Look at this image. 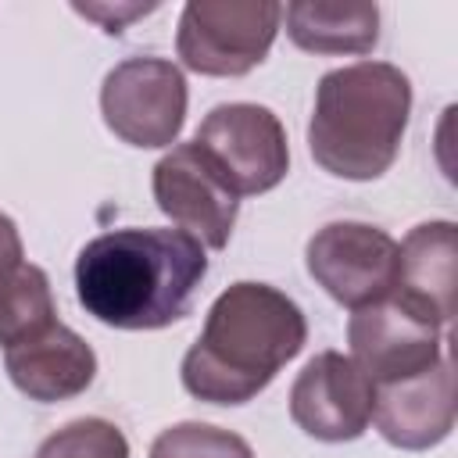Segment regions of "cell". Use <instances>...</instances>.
<instances>
[{
  "instance_id": "cell-14",
  "label": "cell",
  "mask_w": 458,
  "mask_h": 458,
  "mask_svg": "<svg viewBox=\"0 0 458 458\" xmlns=\"http://www.w3.org/2000/svg\"><path fill=\"white\" fill-rule=\"evenodd\" d=\"M286 36L308 54H369L379 43L376 4H315L293 0L283 7Z\"/></svg>"
},
{
  "instance_id": "cell-2",
  "label": "cell",
  "mask_w": 458,
  "mask_h": 458,
  "mask_svg": "<svg viewBox=\"0 0 458 458\" xmlns=\"http://www.w3.org/2000/svg\"><path fill=\"white\" fill-rule=\"evenodd\" d=\"M304 340V311L283 290L243 279L215 297L179 376L197 401L247 404L301 354Z\"/></svg>"
},
{
  "instance_id": "cell-3",
  "label": "cell",
  "mask_w": 458,
  "mask_h": 458,
  "mask_svg": "<svg viewBox=\"0 0 458 458\" xmlns=\"http://www.w3.org/2000/svg\"><path fill=\"white\" fill-rule=\"evenodd\" d=\"M411 114V82L390 61H358L318 79L308 122L315 165L336 179H379L401 150Z\"/></svg>"
},
{
  "instance_id": "cell-15",
  "label": "cell",
  "mask_w": 458,
  "mask_h": 458,
  "mask_svg": "<svg viewBox=\"0 0 458 458\" xmlns=\"http://www.w3.org/2000/svg\"><path fill=\"white\" fill-rule=\"evenodd\" d=\"M57 322V304L50 279L39 265L21 261L0 283V347H14Z\"/></svg>"
},
{
  "instance_id": "cell-12",
  "label": "cell",
  "mask_w": 458,
  "mask_h": 458,
  "mask_svg": "<svg viewBox=\"0 0 458 458\" xmlns=\"http://www.w3.org/2000/svg\"><path fill=\"white\" fill-rule=\"evenodd\" d=\"M454 261H458V225L447 218L415 225L397 243V279L394 301L411 315L447 326L454 318Z\"/></svg>"
},
{
  "instance_id": "cell-9",
  "label": "cell",
  "mask_w": 458,
  "mask_h": 458,
  "mask_svg": "<svg viewBox=\"0 0 458 458\" xmlns=\"http://www.w3.org/2000/svg\"><path fill=\"white\" fill-rule=\"evenodd\" d=\"M376 386L340 351L315 354L290 386V419L322 444L358 440L372 422Z\"/></svg>"
},
{
  "instance_id": "cell-13",
  "label": "cell",
  "mask_w": 458,
  "mask_h": 458,
  "mask_svg": "<svg viewBox=\"0 0 458 458\" xmlns=\"http://www.w3.org/2000/svg\"><path fill=\"white\" fill-rule=\"evenodd\" d=\"M4 369L25 397L39 404H54V401L79 397L93 383L97 354L75 329H68L64 322H54L50 329L7 347Z\"/></svg>"
},
{
  "instance_id": "cell-5",
  "label": "cell",
  "mask_w": 458,
  "mask_h": 458,
  "mask_svg": "<svg viewBox=\"0 0 458 458\" xmlns=\"http://www.w3.org/2000/svg\"><path fill=\"white\" fill-rule=\"evenodd\" d=\"M215 175L236 193L254 197L276 190L290 172L286 129L261 104H218L193 136Z\"/></svg>"
},
{
  "instance_id": "cell-16",
  "label": "cell",
  "mask_w": 458,
  "mask_h": 458,
  "mask_svg": "<svg viewBox=\"0 0 458 458\" xmlns=\"http://www.w3.org/2000/svg\"><path fill=\"white\" fill-rule=\"evenodd\" d=\"M150 458H254L250 444L211 422H175L150 444Z\"/></svg>"
},
{
  "instance_id": "cell-1",
  "label": "cell",
  "mask_w": 458,
  "mask_h": 458,
  "mask_svg": "<svg viewBox=\"0 0 458 458\" xmlns=\"http://www.w3.org/2000/svg\"><path fill=\"white\" fill-rule=\"evenodd\" d=\"M204 276V243L161 225L100 233L75 258L79 304L114 329H165L186 318Z\"/></svg>"
},
{
  "instance_id": "cell-6",
  "label": "cell",
  "mask_w": 458,
  "mask_h": 458,
  "mask_svg": "<svg viewBox=\"0 0 458 458\" xmlns=\"http://www.w3.org/2000/svg\"><path fill=\"white\" fill-rule=\"evenodd\" d=\"M186 75L165 57H125L100 86L104 125L129 147H172L186 122Z\"/></svg>"
},
{
  "instance_id": "cell-18",
  "label": "cell",
  "mask_w": 458,
  "mask_h": 458,
  "mask_svg": "<svg viewBox=\"0 0 458 458\" xmlns=\"http://www.w3.org/2000/svg\"><path fill=\"white\" fill-rule=\"evenodd\" d=\"M79 14H86V18H93L104 32H122L132 18H143V14H150L157 4H72Z\"/></svg>"
},
{
  "instance_id": "cell-17",
  "label": "cell",
  "mask_w": 458,
  "mask_h": 458,
  "mask_svg": "<svg viewBox=\"0 0 458 458\" xmlns=\"http://www.w3.org/2000/svg\"><path fill=\"white\" fill-rule=\"evenodd\" d=\"M36 458H129V440L114 422L89 415L50 433Z\"/></svg>"
},
{
  "instance_id": "cell-10",
  "label": "cell",
  "mask_w": 458,
  "mask_h": 458,
  "mask_svg": "<svg viewBox=\"0 0 458 458\" xmlns=\"http://www.w3.org/2000/svg\"><path fill=\"white\" fill-rule=\"evenodd\" d=\"M154 200L182 233L197 236L204 247L222 250L233 236L240 197L215 175L197 143H175L150 175Z\"/></svg>"
},
{
  "instance_id": "cell-11",
  "label": "cell",
  "mask_w": 458,
  "mask_h": 458,
  "mask_svg": "<svg viewBox=\"0 0 458 458\" xmlns=\"http://www.w3.org/2000/svg\"><path fill=\"white\" fill-rule=\"evenodd\" d=\"M372 419H376L379 437L401 451H429V447L444 444L454 429L451 358L444 354L433 369H426L411 379L376 386Z\"/></svg>"
},
{
  "instance_id": "cell-7",
  "label": "cell",
  "mask_w": 458,
  "mask_h": 458,
  "mask_svg": "<svg viewBox=\"0 0 458 458\" xmlns=\"http://www.w3.org/2000/svg\"><path fill=\"white\" fill-rule=\"evenodd\" d=\"M304 265L336 304L358 311L394 293L397 240L369 222H329L308 240Z\"/></svg>"
},
{
  "instance_id": "cell-19",
  "label": "cell",
  "mask_w": 458,
  "mask_h": 458,
  "mask_svg": "<svg viewBox=\"0 0 458 458\" xmlns=\"http://www.w3.org/2000/svg\"><path fill=\"white\" fill-rule=\"evenodd\" d=\"M25 258H21V236H18V225H14V218H7L4 211H0V283L21 265Z\"/></svg>"
},
{
  "instance_id": "cell-4",
  "label": "cell",
  "mask_w": 458,
  "mask_h": 458,
  "mask_svg": "<svg viewBox=\"0 0 458 458\" xmlns=\"http://www.w3.org/2000/svg\"><path fill=\"white\" fill-rule=\"evenodd\" d=\"M279 21L283 4L276 0H190L179 14L175 50L197 75L236 79L268 57Z\"/></svg>"
},
{
  "instance_id": "cell-8",
  "label": "cell",
  "mask_w": 458,
  "mask_h": 458,
  "mask_svg": "<svg viewBox=\"0 0 458 458\" xmlns=\"http://www.w3.org/2000/svg\"><path fill=\"white\" fill-rule=\"evenodd\" d=\"M347 358L365 372L372 386L411 379L444 358L440 326L411 315L394 297L358 308L347 322Z\"/></svg>"
}]
</instances>
